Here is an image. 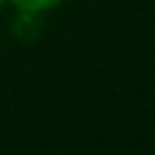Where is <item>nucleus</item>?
I'll use <instances>...</instances> for the list:
<instances>
[{
	"label": "nucleus",
	"mask_w": 155,
	"mask_h": 155,
	"mask_svg": "<svg viewBox=\"0 0 155 155\" xmlns=\"http://www.w3.org/2000/svg\"><path fill=\"white\" fill-rule=\"evenodd\" d=\"M63 0H7V5H12L17 12H29V15H46L51 10H56Z\"/></svg>",
	"instance_id": "obj_1"
},
{
	"label": "nucleus",
	"mask_w": 155,
	"mask_h": 155,
	"mask_svg": "<svg viewBox=\"0 0 155 155\" xmlns=\"http://www.w3.org/2000/svg\"><path fill=\"white\" fill-rule=\"evenodd\" d=\"M5 5H7V0H0V10H5Z\"/></svg>",
	"instance_id": "obj_2"
}]
</instances>
